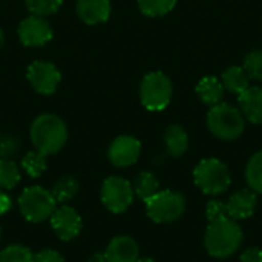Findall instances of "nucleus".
<instances>
[{
	"label": "nucleus",
	"mask_w": 262,
	"mask_h": 262,
	"mask_svg": "<svg viewBox=\"0 0 262 262\" xmlns=\"http://www.w3.org/2000/svg\"><path fill=\"white\" fill-rule=\"evenodd\" d=\"M104 256L107 262H137L140 258V247L134 238L120 235L111 239Z\"/></svg>",
	"instance_id": "4468645a"
},
{
	"label": "nucleus",
	"mask_w": 262,
	"mask_h": 262,
	"mask_svg": "<svg viewBox=\"0 0 262 262\" xmlns=\"http://www.w3.org/2000/svg\"><path fill=\"white\" fill-rule=\"evenodd\" d=\"M244 71L250 80L262 83V49H255L244 57Z\"/></svg>",
	"instance_id": "cd10ccee"
},
{
	"label": "nucleus",
	"mask_w": 262,
	"mask_h": 262,
	"mask_svg": "<svg viewBox=\"0 0 262 262\" xmlns=\"http://www.w3.org/2000/svg\"><path fill=\"white\" fill-rule=\"evenodd\" d=\"M78 189H80V184H78L77 178H74L71 175H64L57 180L51 193L57 203H68L78 193Z\"/></svg>",
	"instance_id": "412c9836"
},
{
	"label": "nucleus",
	"mask_w": 262,
	"mask_h": 262,
	"mask_svg": "<svg viewBox=\"0 0 262 262\" xmlns=\"http://www.w3.org/2000/svg\"><path fill=\"white\" fill-rule=\"evenodd\" d=\"M239 111L253 124H262V88L250 86L238 97Z\"/></svg>",
	"instance_id": "dca6fc26"
},
{
	"label": "nucleus",
	"mask_w": 262,
	"mask_h": 262,
	"mask_svg": "<svg viewBox=\"0 0 262 262\" xmlns=\"http://www.w3.org/2000/svg\"><path fill=\"white\" fill-rule=\"evenodd\" d=\"M12 207V200L9 198L8 193H5L2 189H0V216L8 213Z\"/></svg>",
	"instance_id": "2f4dec72"
},
{
	"label": "nucleus",
	"mask_w": 262,
	"mask_h": 262,
	"mask_svg": "<svg viewBox=\"0 0 262 262\" xmlns=\"http://www.w3.org/2000/svg\"><path fill=\"white\" fill-rule=\"evenodd\" d=\"M141 155V143L135 137L130 135H120L117 137L107 150L109 161L120 169L134 166Z\"/></svg>",
	"instance_id": "f8f14e48"
},
{
	"label": "nucleus",
	"mask_w": 262,
	"mask_h": 262,
	"mask_svg": "<svg viewBox=\"0 0 262 262\" xmlns=\"http://www.w3.org/2000/svg\"><path fill=\"white\" fill-rule=\"evenodd\" d=\"M21 180V173L18 166L9 160H0V189L11 190Z\"/></svg>",
	"instance_id": "b1692460"
},
{
	"label": "nucleus",
	"mask_w": 262,
	"mask_h": 262,
	"mask_svg": "<svg viewBox=\"0 0 262 262\" xmlns=\"http://www.w3.org/2000/svg\"><path fill=\"white\" fill-rule=\"evenodd\" d=\"M198 98L209 106H215L223 103L224 98V86L221 83L220 78L213 77V75H207L204 78H201L195 88Z\"/></svg>",
	"instance_id": "f3484780"
},
{
	"label": "nucleus",
	"mask_w": 262,
	"mask_h": 262,
	"mask_svg": "<svg viewBox=\"0 0 262 262\" xmlns=\"http://www.w3.org/2000/svg\"><path fill=\"white\" fill-rule=\"evenodd\" d=\"M137 262H155L152 258H138V261Z\"/></svg>",
	"instance_id": "72a5a7b5"
},
{
	"label": "nucleus",
	"mask_w": 262,
	"mask_h": 262,
	"mask_svg": "<svg viewBox=\"0 0 262 262\" xmlns=\"http://www.w3.org/2000/svg\"><path fill=\"white\" fill-rule=\"evenodd\" d=\"M132 187H134V193L137 198H140L141 201H147L160 190V181L155 177V173L144 170L135 177Z\"/></svg>",
	"instance_id": "aec40b11"
},
{
	"label": "nucleus",
	"mask_w": 262,
	"mask_h": 262,
	"mask_svg": "<svg viewBox=\"0 0 262 262\" xmlns=\"http://www.w3.org/2000/svg\"><path fill=\"white\" fill-rule=\"evenodd\" d=\"M258 206V195L252 189H241L235 192L226 203L229 218L235 221L250 218Z\"/></svg>",
	"instance_id": "ddd939ff"
},
{
	"label": "nucleus",
	"mask_w": 262,
	"mask_h": 262,
	"mask_svg": "<svg viewBox=\"0 0 262 262\" xmlns=\"http://www.w3.org/2000/svg\"><path fill=\"white\" fill-rule=\"evenodd\" d=\"M51 227L54 233L61 239V241H72L75 239L83 227L81 216L78 212L71 207V206H61L54 210V213L49 218Z\"/></svg>",
	"instance_id": "9b49d317"
},
{
	"label": "nucleus",
	"mask_w": 262,
	"mask_h": 262,
	"mask_svg": "<svg viewBox=\"0 0 262 262\" xmlns=\"http://www.w3.org/2000/svg\"><path fill=\"white\" fill-rule=\"evenodd\" d=\"M21 167L31 178H38L46 172V167H48L46 155L40 154L38 150H31L23 157Z\"/></svg>",
	"instance_id": "5701e85b"
},
{
	"label": "nucleus",
	"mask_w": 262,
	"mask_h": 262,
	"mask_svg": "<svg viewBox=\"0 0 262 262\" xmlns=\"http://www.w3.org/2000/svg\"><path fill=\"white\" fill-rule=\"evenodd\" d=\"M34 262H64V258L52 249H43L34 255Z\"/></svg>",
	"instance_id": "c756f323"
},
{
	"label": "nucleus",
	"mask_w": 262,
	"mask_h": 262,
	"mask_svg": "<svg viewBox=\"0 0 262 262\" xmlns=\"http://www.w3.org/2000/svg\"><path fill=\"white\" fill-rule=\"evenodd\" d=\"M239 262H262V249L250 247L244 250L239 256Z\"/></svg>",
	"instance_id": "7c9ffc66"
},
{
	"label": "nucleus",
	"mask_w": 262,
	"mask_h": 262,
	"mask_svg": "<svg viewBox=\"0 0 262 262\" xmlns=\"http://www.w3.org/2000/svg\"><path fill=\"white\" fill-rule=\"evenodd\" d=\"M243 229L238 221L224 218L215 223H209L204 233V249L216 259H226L233 256L243 244Z\"/></svg>",
	"instance_id": "f257e3e1"
},
{
	"label": "nucleus",
	"mask_w": 262,
	"mask_h": 262,
	"mask_svg": "<svg viewBox=\"0 0 262 262\" xmlns=\"http://www.w3.org/2000/svg\"><path fill=\"white\" fill-rule=\"evenodd\" d=\"M111 9L109 0H77L75 5L78 18L86 25H100L107 21Z\"/></svg>",
	"instance_id": "2eb2a0df"
},
{
	"label": "nucleus",
	"mask_w": 262,
	"mask_h": 262,
	"mask_svg": "<svg viewBox=\"0 0 262 262\" xmlns=\"http://www.w3.org/2000/svg\"><path fill=\"white\" fill-rule=\"evenodd\" d=\"M206 216H207L209 223H215V221L229 218L226 203H223V201H220V200H212V201H209V203H207V207H206Z\"/></svg>",
	"instance_id": "c85d7f7f"
},
{
	"label": "nucleus",
	"mask_w": 262,
	"mask_h": 262,
	"mask_svg": "<svg viewBox=\"0 0 262 262\" xmlns=\"http://www.w3.org/2000/svg\"><path fill=\"white\" fill-rule=\"evenodd\" d=\"M17 203L23 218L34 224L49 220L57 209V201L52 193L41 186H31L25 189Z\"/></svg>",
	"instance_id": "0eeeda50"
},
{
	"label": "nucleus",
	"mask_w": 262,
	"mask_h": 262,
	"mask_svg": "<svg viewBox=\"0 0 262 262\" xmlns=\"http://www.w3.org/2000/svg\"><path fill=\"white\" fill-rule=\"evenodd\" d=\"M0 262H34V253L21 244H11L0 252Z\"/></svg>",
	"instance_id": "a878e982"
},
{
	"label": "nucleus",
	"mask_w": 262,
	"mask_h": 262,
	"mask_svg": "<svg viewBox=\"0 0 262 262\" xmlns=\"http://www.w3.org/2000/svg\"><path fill=\"white\" fill-rule=\"evenodd\" d=\"M88 262H107V259H106L104 253H94V255L88 259Z\"/></svg>",
	"instance_id": "473e14b6"
},
{
	"label": "nucleus",
	"mask_w": 262,
	"mask_h": 262,
	"mask_svg": "<svg viewBox=\"0 0 262 262\" xmlns=\"http://www.w3.org/2000/svg\"><path fill=\"white\" fill-rule=\"evenodd\" d=\"M172 80L164 72L154 71L143 77L140 84V100L147 111H164L172 100Z\"/></svg>",
	"instance_id": "39448f33"
},
{
	"label": "nucleus",
	"mask_w": 262,
	"mask_h": 262,
	"mask_svg": "<svg viewBox=\"0 0 262 262\" xmlns=\"http://www.w3.org/2000/svg\"><path fill=\"white\" fill-rule=\"evenodd\" d=\"M207 129L221 141H235L246 130V118L239 107L220 103L212 106L207 114Z\"/></svg>",
	"instance_id": "7ed1b4c3"
},
{
	"label": "nucleus",
	"mask_w": 262,
	"mask_h": 262,
	"mask_svg": "<svg viewBox=\"0 0 262 262\" xmlns=\"http://www.w3.org/2000/svg\"><path fill=\"white\" fill-rule=\"evenodd\" d=\"M221 83L226 91L239 97L250 88V77L243 66H230L221 74Z\"/></svg>",
	"instance_id": "6ab92c4d"
},
{
	"label": "nucleus",
	"mask_w": 262,
	"mask_h": 262,
	"mask_svg": "<svg viewBox=\"0 0 262 262\" xmlns=\"http://www.w3.org/2000/svg\"><path fill=\"white\" fill-rule=\"evenodd\" d=\"M29 137L35 150L46 157L55 155L68 141V127L58 115L41 114L32 121Z\"/></svg>",
	"instance_id": "f03ea898"
},
{
	"label": "nucleus",
	"mask_w": 262,
	"mask_h": 262,
	"mask_svg": "<svg viewBox=\"0 0 262 262\" xmlns=\"http://www.w3.org/2000/svg\"><path fill=\"white\" fill-rule=\"evenodd\" d=\"M17 32L20 43L28 48L45 46L52 40V28L45 20V17L29 15L23 18L18 25Z\"/></svg>",
	"instance_id": "9d476101"
},
{
	"label": "nucleus",
	"mask_w": 262,
	"mask_h": 262,
	"mask_svg": "<svg viewBox=\"0 0 262 262\" xmlns=\"http://www.w3.org/2000/svg\"><path fill=\"white\" fill-rule=\"evenodd\" d=\"M3 41H5V34H3V31L0 29V48L3 46Z\"/></svg>",
	"instance_id": "f704fd0d"
},
{
	"label": "nucleus",
	"mask_w": 262,
	"mask_h": 262,
	"mask_svg": "<svg viewBox=\"0 0 262 262\" xmlns=\"http://www.w3.org/2000/svg\"><path fill=\"white\" fill-rule=\"evenodd\" d=\"M193 181L203 193L216 196L229 190L232 175L224 161L218 158H204L193 169Z\"/></svg>",
	"instance_id": "20e7f679"
},
{
	"label": "nucleus",
	"mask_w": 262,
	"mask_h": 262,
	"mask_svg": "<svg viewBox=\"0 0 262 262\" xmlns=\"http://www.w3.org/2000/svg\"><path fill=\"white\" fill-rule=\"evenodd\" d=\"M26 78L35 92L41 95H51L57 91L61 81V74L55 64L49 61L37 60L28 66Z\"/></svg>",
	"instance_id": "1a4fd4ad"
},
{
	"label": "nucleus",
	"mask_w": 262,
	"mask_h": 262,
	"mask_svg": "<svg viewBox=\"0 0 262 262\" xmlns=\"http://www.w3.org/2000/svg\"><path fill=\"white\" fill-rule=\"evenodd\" d=\"M0 241H2V229H0Z\"/></svg>",
	"instance_id": "c9c22d12"
},
{
	"label": "nucleus",
	"mask_w": 262,
	"mask_h": 262,
	"mask_svg": "<svg viewBox=\"0 0 262 262\" xmlns=\"http://www.w3.org/2000/svg\"><path fill=\"white\" fill-rule=\"evenodd\" d=\"M61 3L63 0H25V5L31 15L37 17H48L55 14L60 9Z\"/></svg>",
	"instance_id": "bb28decb"
},
{
	"label": "nucleus",
	"mask_w": 262,
	"mask_h": 262,
	"mask_svg": "<svg viewBox=\"0 0 262 262\" xmlns=\"http://www.w3.org/2000/svg\"><path fill=\"white\" fill-rule=\"evenodd\" d=\"M189 135L180 124H170L164 132V146L170 157L180 158L189 149Z\"/></svg>",
	"instance_id": "a211bd4d"
},
{
	"label": "nucleus",
	"mask_w": 262,
	"mask_h": 262,
	"mask_svg": "<svg viewBox=\"0 0 262 262\" xmlns=\"http://www.w3.org/2000/svg\"><path fill=\"white\" fill-rule=\"evenodd\" d=\"M246 181L249 189L256 195H262V150L252 155L246 166Z\"/></svg>",
	"instance_id": "4be33fe9"
},
{
	"label": "nucleus",
	"mask_w": 262,
	"mask_h": 262,
	"mask_svg": "<svg viewBox=\"0 0 262 262\" xmlns=\"http://www.w3.org/2000/svg\"><path fill=\"white\" fill-rule=\"evenodd\" d=\"M135 193L132 183L121 177H109L101 184V203L103 206L115 213H124L134 203Z\"/></svg>",
	"instance_id": "6e6552de"
},
{
	"label": "nucleus",
	"mask_w": 262,
	"mask_h": 262,
	"mask_svg": "<svg viewBox=\"0 0 262 262\" xmlns=\"http://www.w3.org/2000/svg\"><path fill=\"white\" fill-rule=\"evenodd\" d=\"M146 203L147 216L157 224H169L180 220L186 212V198L183 193L166 189L158 190Z\"/></svg>",
	"instance_id": "423d86ee"
},
{
	"label": "nucleus",
	"mask_w": 262,
	"mask_h": 262,
	"mask_svg": "<svg viewBox=\"0 0 262 262\" xmlns=\"http://www.w3.org/2000/svg\"><path fill=\"white\" fill-rule=\"evenodd\" d=\"M177 5V0H138L140 11L147 17H163Z\"/></svg>",
	"instance_id": "393cba45"
}]
</instances>
